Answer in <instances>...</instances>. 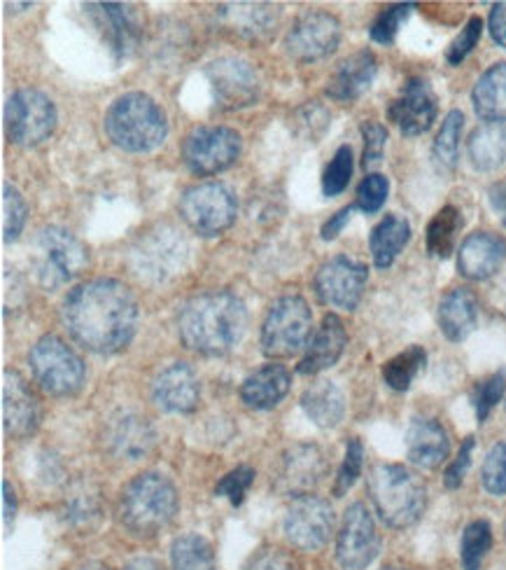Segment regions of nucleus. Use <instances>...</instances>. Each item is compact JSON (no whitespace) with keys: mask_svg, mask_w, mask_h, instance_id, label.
<instances>
[{"mask_svg":"<svg viewBox=\"0 0 506 570\" xmlns=\"http://www.w3.org/2000/svg\"><path fill=\"white\" fill-rule=\"evenodd\" d=\"M61 318L80 346L112 355L131 344L138 327V304L122 281L93 278L66 295Z\"/></svg>","mask_w":506,"mask_h":570,"instance_id":"f257e3e1","label":"nucleus"},{"mask_svg":"<svg viewBox=\"0 0 506 570\" xmlns=\"http://www.w3.org/2000/svg\"><path fill=\"white\" fill-rule=\"evenodd\" d=\"M248 312L229 291H210L191 297L178 314L180 342L201 355H225L246 335Z\"/></svg>","mask_w":506,"mask_h":570,"instance_id":"f03ea898","label":"nucleus"},{"mask_svg":"<svg viewBox=\"0 0 506 570\" xmlns=\"http://www.w3.org/2000/svg\"><path fill=\"white\" fill-rule=\"evenodd\" d=\"M108 138L125 153H152L168 136L166 115L159 104L142 91H129L115 99L103 120Z\"/></svg>","mask_w":506,"mask_h":570,"instance_id":"7ed1b4c3","label":"nucleus"},{"mask_svg":"<svg viewBox=\"0 0 506 570\" xmlns=\"http://www.w3.org/2000/svg\"><path fill=\"white\" fill-rule=\"evenodd\" d=\"M369 495L376 514L393 529L414 527L427 505L423 480L397 463H380L371 470Z\"/></svg>","mask_w":506,"mask_h":570,"instance_id":"20e7f679","label":"nucleus"},{"mask_svg":"<svg viewBox=\"0 0 506 570\" xmlns=\"http://www.w3.org/2000/svg\"><path fill=\"white\" fill-rule=\"evenodd\" d=\"M180 498L176 484L159 472H142L127 484L119 501L122 524L136 535H155L171 524Z\"/></svg>","mask_w":506,"mask_h":570,"instance_id":"39448f33","label":"nucleus"},{"mask_svg":"<svg viewBox=\"0 0 506 570\" xmlns=\"http://www.w3.org/2000/svg\"><path fill=\"white\" fill-rule=\"evenodd\" d=\"M189 246L173 225H155L129 250V267L145 283H166L182 274Z\"/></svg>","mask_w":506,"mask_h":570,"instance_id":"423d86ee","label":"nucleus"},{"mask_svg":"<svg viewBox=\"0 0 506 570\" xmlns=\"http://www.w3.org/2000/svg\"><path fill=\"white\" fill-rule=\"evenodd\" d=\"M33 265L42 288L54 291L87 269L89 250L68 229L44 227L36 236Z\"/></svg>","mask_w":506,"mask_h":570,"instance_id":"0eeeda50","label":"nucleus"},{"mask_svg":"<svg viewBox=\"0 0 506 570\" xmlns=\"http://www.w3.org/2000/svg\"><path fill=\"white\" fill-rule=\"evenodd\" d=\"M312 314L299 295H285L274 302L261 325V351L269 358H292L310 340Z\"/></svg>","mask_w":506,"mask_h":570,"instance_id":"6e6552de","label":"nucleus"},{"mask_svg":"<svg viewBox=\"0 0 506 570\" xmlns=\"http://www.w3.org/2000/svg\"><path fill=\"white\" fill-rule=\"evenodd\" d=\"M29 361L36 382L44 393L54 397H70L85 386L87 370L82 358L54 335L40 337L31 348Z\"/></svg>","mask_w":506,"mask_h":570,"instance_id":"1a4fd4ad","label":"nucleus"},{"mask_svg":"<svg viewBox=\"0 0 506 570\" xmlns=\"http://www.w3.org/2000/svg\"><path fill=\"white\" fill-rule=\"evenodd\" d=\"M180 216L191 232L217 236L227 232L238 216V199L225 183H199L187 187L178 202Z\"/></svg>","mask_w":506,"mask_h":570,"instance_id":"9d476101","label":"nucleus"},{"mask_svg":"<svg viewBox=\"0 0 506 570\" xmlns=\"http://www.w3.org/2000/svg\"><path fill=\"white\" fill-rule=\"evenodd\" d=\"M57 108L50 97L38 89L14 91L6 106L8 140L21 148H36L57 129Z\"/></svg>","mask_w":506,"mask_h":570,"instance_id":"9b49d317","label":"nucleus"},{"mask_svg":"<svg viewBox=\"0 0 506 570\" xmlns=\"http://www.w3.org/2000/svg\"><path fill=\"white\" fill-rule=\"evenodd\" d=\"M240 148V134L229 127H197L182 140V161L199 178L217 176L236 164Z\"/></svg>","mask_w":506,"mask_h":570,"instance_id":"f8f14e48","label":"nucleus"},{"mask_svg":"<svg viewBox=\"0 0 506 570\" xmlns=\"http://www.w3.org/2000/svg\"><path fill=\"white\" fill-rule=\"evenodd\" d=\"M341 21L323 10L304 12L285 36V52L299 63L327 59L341 45Z\"/></svg>","mask_w":506,"mask_h":570,"instance_id":"ddd939ff","label":"nucleus"},{"mask_svg":"<svg viewBox=\"0 0 506 570\" xmlns=\"http://www.w3.org/2000/svg\"><path fill=\"white\" fill-rule=\"evenodd\" d=\"M369 267L365 263H357L348 255H336L318 269L312 288H316V295L325 306L353 312L361 295H365Z\"/></svg>","mask_w":506,"mask_h":570,"instance_id":"4468645a","label":"nucleus"},{"mask_svg":"<svg viewBox=\"0 0 506 570\" xmlns=\"http://www.w3.org/2000/svg\"><path fill=\"white\" fill-rule=\"evenodd\" d=\"M206 80L220 110H244L259 99V76L244 59L225 57L208 63Z\"/></svg>","mask_w":506,"mask_h":570,"instance_id":"2eb2a0df","label":"nucleus"},{"mask_svg":"<svg viewBox=\"0 0 506 570\" xmlns=\"http://www.w3.org/2000/svg\"><path fill=\"white\" fill-rule=\"evenodd\" d=\"M334 510L318 495L295 498L292 508L285 514V535L299 550L312 552L327 544L334 533Z\"/></svg>","mask_w":506,"mask_h":570,"instance_id":"dca6fc26","label":"nucleus"},{"mask_svg":"<svg viewBox=\"0 0 506 570\" xmlns=\"http://www.w3.org/2000/svg\"><path fill=\"white\" fill-rule=\"evenodd\" d=\"M380 538L365 503H353L336 538V559L344 570H365L378 554Z\"/></svg>","mask_w":506,"mask_h":570,"instance_id":"f3484780","label":"nucleus"},{"mask_svg":"<svg viewBox=\"0 0 506 570\" xmlns=\"http://www.w3.org/2000/svg\"><path fill=\"white\" fill-rule=\"evenodd\" d=\"M87 14L103 36V42L115 61H127L142 40V23L138 10L125 3H89Z\"/></svg>","mask_w":506,"mask_h":570,"instance_id":"a211bd4d","label":"nucleus"},{"mask_svg":"<svg viewBox=\"0 0 506 570\" xmlns=\"http://www.w3.org/2000/svg\"><path fill=\"white\" fill-rule=\"evenodd\" d=\"M439 101L425 78H408L399 97L388 106V120L397 125L401 136H423L437 122Z\"/></svg>","mask_w":506,"mask_h":570,"instance_id":"6ab92c4d","label":"nucleus"},{"mask_svg":"<svg viewBox=\"0 0 506 570\" xmlns=\"http://www.w3.org/2000/svg\"><path fill=\"white\" fill-rule=\"evenodd\" d=\"M327 474V459L318 444H295L280 456L274 487L282 495H308Z\"/></svg>","mask_w":506,"mask_h":570,"instance_id":"aec40b11","label":"nucleus"},{"mask_svg":"<svg viewBox=\"0 0 506 570\" xmlns=\"http://www.w3.org/2000/svg\"><path fill=\"white\" fill-rule=\"evenodd\" d=\"M3 425L12 440L31 438L40 425V405L23 376L6 370L3 372Z\"/></svg>","mask_w":506,"mask_h":570,"instance_id":"412c9836","label":"nucleus"},{"mask_svg":"<svg viewBox=\"0 0 506 570\" xmlns=\"http://www.w3.org/2000/svg\"><path fill=\"white\" fill-rule=\"evenodd\" d=\"M157 407L171 414H189L199 407L201 384L197 372L187 363H173L159 372L152 384Z\"/></svg>","mask_w":506,"mask_h":570,"instance_id":"4be33fe9","label":"nucleus"},{"mask_svg":"<svg viewBox=\"0 0 506 570\" xmlns=\"http://www.w3.org/2000/svg\"><path fill=\"white\" fill-rule=\"evenodd\" d=\"M157 435L152 423L133 412L117 414L106 428V446L122 461H142L152 454Z\"/></svg>","mask_w":506,"mask_h":570,"instance_id":"5701e85b","label":"nucleus"},{"mask_svg":"<svg viewBox=\"0 0 506 570\" xmlns=\"http://www.w3.org/2000/svg\"><path fill=\"white\" fill-rule=\"evenodd\" d=\"M506 259V242L493 232H474L457 250V272L469 281L493 278Z\"/></svg>","mask_w":506,"mask_h":570,"instance_id":"b1692460","label":"nucleus"},{"mask_svg":"<svg viewBox=\"0 0 506 570\" xmlns=\"http://www.w3.org/2000/svg\"><path fill=\"white\" fill-rule=\"evenodd\" d=\"M280 8L271 3H229L217 8V21L236 38L261 40L278 27Z\"/></svg>","mask_w":506,"mask_h":570,"instance_id":"393cba45","label":"nucleus"},{"mask_svg":"<svg viewBox=\"0 0 506 570\" xmlns=\"http://www.w3.org/2000/svg\"><path fill=\"white\" fill-rule=\"evenodd\" d=\"M378 73V59L371 50H359L336 66L327 85V97L339 104L357 101L365 94Z\"/></svg>","mask_w":506,"mask_h":570,"instance_id":"a878e982","label":"nucleus"},{"mask_svg":"<svg viewBox=\"0 0 506 570\" xmlns=\"http://www.w3.org/2000/svg\"><path fill=\"white\" fill-rule=\"evenodd\" d=\"M450 454L446 428L434 419H414L406 431V456L416 468L434 470Z\"/></svg>","mask_w":506,"mask_h":570,"instance_id":"bb28decb","label":"nucleus"},{"mask_svg":"<svg viewBox=\"0 0 506 570\" xmlns=\"http://www.w3.org/2000/svg\"><path fill=\"white\" fill-rule=\"evenodd\" d=\"M348 344V332L344 321L336 314H327L318 327L316 335H312L304 361L299 363V374H320L329 367L339 363V358L346 351Z\"/></svg>","mask_w":506,"mask_h":570,"instance_id":"cd10ccee","label":"nucleus"},{"mask_svg":"<svg viewBox=\"0 0 506 570\" xmlns=\"http://www.w3.org/2000/svg\"><path fill=\"white\" fill-rule=\"evenodd\" d=\"M478 323V299L467 288H453L439 302V327L450 342H465Z\"/></svg>","mask_w":506,"mask_h":570,"instance_id":"c85d7f7f","label":"nucleus"},{"mask_svg":"<svg viewBox=\"0 0 506 570\" xmlns=\"http://www.w3.org/2000/svg\"><path fill=\"white\" fill-rule=\"evenodd\" d=\"M289 384H292V379L282 365H264L240 386V400L252 410H274L287 395Z\"/></svg>","mask_w":506,"mask_h":570,"instance_id":"c756f323","label":"nucleus"},{"mask_svg":"<svg viewBox=\"0 0 506 570\" xmlns=\"http://www.w3.org/2000/svg\"><path fill=\"white\" fill-rule=\"evenodd\" d=\"M472 104L476 115L486 125L506 122V61L493 63L480 76L472 91Z\"/></svg>","mask_w":506,"mask_h":570,"instance_id":"7c9ffc66","label":"nucleus"},{"mask_svg":"<svg viewBox=\"0 0 506 570\" xmlns=\"http://www.w3.org/2000/svg\"><path fill=\"white\" fill-rule=\"evenodd\" d=\"M301 407L306 416L318 428H336L346 414V397L341 389L327 379L310 384L301 395Z\"/></svg>","mask_w":506,"mask_h":570,"instance_id":"2f4dec72","label":"nucleus"},{"mask_svg":"<svg viewBox=\"0 0 506 570\" xmlns=\"http://www.w3.org/2000/svg\"><path fill=\"white\" fill-rule=\"evenodd\" d=\"M411 242V225H408L406 218L397 216V213H390L385 216L369 236V248L374 265L378 269H388L395 265V259L399 253L406 248V244Z\"/></svg>","mask_w":506,"mask_h":570,"instance_id":"473e14b6","label":"nucleus"},{"mask_svg":"<svg viewBox=\"0 0 506 570\" xmlns=\"http://www.w3.org/2000/svg\"><path fill=\"white\" fill-rule=\"evenodd\" d=\"M467 155L476 171L490 174L506 161V127L480 125L467 140Z\"/></svg>","mask_w":506,"mask_h":570,"instance_id":"72a5a7b5","label":"nucleus"},{"mask_svg":"<svg viewBox=\"0 0 506 570\" xmlns=\"http://www.w3.org/2000/svg\"><path fill=\"white\" fill-rule=\"evenodd\" d=\"M463 227H465V218H463V210L457 206L448 204L441 210H437V216L429 220L425 229L427 253L439 259L450 257L457 244V234H460Z\"/></svg>","mask_w":506,"mask_h":570,"instance_id":"f704fd0d","label":"nucleus"},{"mask_svg":"<svg viewBox=\"0 0 506 570\" xmlns=\"http://www.w3.org/2000/svg\"><path fill=\"white\" fill-rule=\"evenodd\" d=\"M463 129H465V115L460 110H450L441 129L431 142V161L437 166L439 174H453L457 159H460V140H463Z\"/></svg>","mask_w":506,"mask_h":570,"instance_id":"c9c22d12","label":"nucleus"},{"mask_svg":"<svg viewBox=\"0 0 506 570\" xmlns=\"http://www.w3.org/2000/svg\"><path fill=\"white\" fill-rule=\"evenodd\" d=\"M427 363V353L420 346H411L383 365V379L393 391H408Z\"/></svg>","mask_w":506,"mask_h":570,"instance_id":"e433bc0d","label":"nucleus"},{"mask_svg":"<svg viewBox=\"0 0 506 570\" xmlns=\"http://www.w3.org/2000/svg\"><path fill=\"white\" fill-rule=\"evenodd\" d=\"M171 559L173 570H217L212 544L197 533L180 535L173 542Z\"/></svg>","mask_w":506,"mask_h":570,"instance_id":"4c0bfd02","label":"nucleus"},{"mask_svg":"<svg viewBox=\"0 0 506 570\" xmlns=\"http://www.w3.org/2000/svg\"><path fill=\"white\" fill-rule=\"evenodd\" d=\"M61 514L70 527H89L101 514V498L89 484L72 487L66 495Z\"/></svg>","mask_w":506,"mask_h":570,"instance_id":"58836bf2","label":"nucleus"},{"mask_svg":"<svg viewBox=\"0 0 506 570\" xmlns=\"http://www.w3.org/2000/svg\"><path fill=\"white\" fill-rule=\"evenodd\" d=\"M490 544H493V529L488 521H484V519L472 521V524L463 533V544H460L463 568L480 570L486 554L490 552Z\"/></svg>","mask_w":506,"mask_h":570,"instance_id":"ea45409f","label":"nucleus"},{"mask_svg":"<svg viewBox=\"0 0 506 570\" xmlns=\"http://www.w3.org/2000/svg\"><path fill=\"white\" fill-rule=\"evenodd\" d=\"M329 120H331L329 110L323 104L308 101L292 112V120L289 122H292V131L299 138H304L308 142H318L327 134V129L331 125Z\"/></svg>","mask_w":506,"mask_h":570,"instance_id":"a19ab883","label":"nucleus"},{"mask_svg":"<svg viewBox=\"0 0 506 570\" xmlns=\"http://www.w3.org/2000/svg\"><path fill=\"white\" fill-rule=\"evenodd\" d=\"M416 3H397V6H388L385 8L369 27V38L376 45L390 47L397 40V33L401 29V23L414 14Z\"/></svg>","mask_w":506,"mask_h":570,"instance_id":"79ce46f5","label":"nucleus"},{"mask_svg":"<svg viewBox=\"0 0 506 570\" xmlns=\"http://www.w3.org/2000/svg\"><path fill=\"white\" fill-rule=\"evenodd\" d=\"M353 148L350 146H341L336 150V155L331 157V161L327 164V169L323 174V193L325 197H339L344 195L350 178H353Z\"/></svg>","mask_w":506,"mask_h":570,"instance_id":"37998d69","label":"nucleus"},{"mask_svg":"<svg viewBox=\"0 0 506 570\" xmlns=\"http://www.w3.org/2000/svg\"><path fill=\"white\" fill-rule=\"evenodd\" d=\"M27 218H29L27 199L21 197V193L14 185L8 183L3 187V239H6V244L19 239L23 225H27Z\"/></svg>","mask_w":506,"mask_h":570,"instance_id":"c03bdc74","label":"nucleus"},{"mask_svg":"<svg viewBox=\"0 0 506 570\" xmlns=\"http://www.w3.org/2000/svg\"><path fill=\"white\" fill-rule=\"evenodd\" d=\"M390 195V180L383 174H367L365 180L357 187V197H355V208H359L365 216H374L378 213L385 202H388Z\"/></svg>","mask_w":506,"mask_h":570,"instance_id":"a18cd8bd","label":"nucleus"},{"mask_svg":"<svg viewBox=\"0 0 506 570\" xmlns=\"http://www.w3.org/2000/svg\"><path fill=\"white\" fill-rule=\"evenodd\" d=\"M480 484L490 495H506V440L488 451L480 468Z\"/></svg>","mask_w":506,"mask_h":570,"instance_id":"49530a36","label":"nucleus"},{"mask_svg":"<svg viewBox=\"0 0 506 570\" xmlns=\"http://www.w3.org/2000/svg\"><path fill=\"white\" fill-rule=\"evenodd\" d=\"M506 391V372L499 370L495 374H490L488 379H484L474 391V410H476V419L478 423H484L490 412L497 407V402L502 400Z\"/></svg>","mask_w":506,"mask_h":570,"instance_id":"de8ad7c7","label":"nucleus"},{"mask_svg":"<svg viewBox=\"0 0 506 570\" xmlns=\"http://www.w3.org/2000/svg\"><path fill=\"white\" fill-rule=\"evenodd\" d=\"M361 463H365V446H361L357 438H353L346 446V456L339 468V474H336V484H334L336 498L346 495L355 487L357 478L361 474Z\"/></svg>","mask_w":506,"mask_h":570,"instance_id":"09e8293b","label":"nucleus"},{"mask_svg":"<svg viewBox=\"0 0 506 570\" xmlns=\"http://www.w3.org/2000/svg\"><path fill=\"white\" fill-rule=\"evenodd\" d=\"M480 36H484V19L472 17L465 23V29L457 33L453 38V42L446 47V61L450 66H460L474 52V47L478 45Z\"/></svg>","mask_w":506,"mask_h":570,"instance_id":"8fccbe9b","label":"nucleus"},{"mask_svg":"<svg viewBox=\"0 0 506 570\" xmlns=\"http://www.w3.org/2000/svg\"><path fill=\"white\" fill-rule=\"evenodd\" d=\"M255 482V470L250 465H238L236 470L227 472L215 487L217 495H225L231 505H240L246 501V493Z\"/></svg>","mask_w":506,"mask_h":570,"instance_id":"3c124183","label":"nucleus"},{"mask_svg":"<svg viewBox=\"0 0 506 570\" xmlns=\"http://www.w3.org/2000/svg\"><path fill=\"white\" fill-rule=\"evenodd\" d=\"M361 140H365V153H361V166L365 169H374L383 161L385 146H388V129L378 122H365L359 127Z\"/></svg>","mask_w":506,"mask_h":570,"instance_id":"603ef678","label":"nucleus"},{"mask_svg":"<svg viewBox=\"0 0 506 570\" xmlns=\"http://www.w3.org/2000/svg\"><path fill=\"white\" fill-rule=\"evenodd\" d=\"M472 451H474V438H467L465 444L460 446V454L448 465L446 474H444V484L446 489H460L465 482V474L472 465Z\"/></svg>","mask_w":506,"mask_h":570,"instance_id":"864d4df0","label":"nucleus"},{"mask_svg":"<svg viewBox=\"0 0 506 570\" xmlns=\"http://www.w3.org/2000/svg\"><path fill=\"white\" fill-rule=\"evenodd\" d=\"M246 570H299V563L292 554H287L282 550H267L257 554Z\"/></svg>","mask_w":506,"mask_h":570,"instance_id":"5fc2aeb1","label":"nucleus"},{"mask_svg":"<svg viewBox=\"0 0 506 570\" xmlns=\"http://www.w3.org/2000/svg\"><path fill=\"white\" fill-rule=\"evenodd\" d=\"M353 210H355V204L353 206H346V208H341V210H336L334 216L323 225V229H320V236H323V242H334V239H339V234L346 229V225L350 223V216H353Z\"/></svg>","mask_w":506,"mask_h":570,"instance_id":"6e6d98bb","label":"nucleus"},{"mask_svg":"<svg viewBox=\"0 0 506 570\" xmlns=\"http://www.w3.org/2000/svg\"><path fill=\"white\" fill-rule=\"evenodd\" d=\"M488 29L493 40L506 50V3H495L488 17Z\"/></svg>","mask_w":506,"mask_h":570,"instance_id":"4d7b16f0","label":"nucleus"},{"mask_svg":"<svg viewBox=\"0 0 506 570\" xmlns=\"http://www.w3.org/2000/svg\"><path fill=\"white\" fill-rule=\"evenodd\" d=\"M488 199H490L493 210L497 213L499 220H502V223H504V227H506V178L497 180V183L490 187Z\"/></svg>","mask_w":506,"mask_h":570,"instance_id":"13d9d810","label":"nucleus"},{"mask_svg":"<svg viewBox=\"0 0 506 570\" xmlns=\"http://www.w3.org/2000/svg\"><path fill=\"white\" fill-rule=\"evenodd\" d=\"M14 512H17L14 489L8 480H3V521H6V529H10V524L14 521Z\"/></svg>","mask_w":506,"mask_h":570,"instance_id":"bf43d9fd","label":"nucleus"},{"mask_svg":"<svg viewBox=\"0 0 506 570\" xmlns=\"http://www.w3.org/2000/svg\"><path fill=\"white\" fill-rule=\"evenodd\" d=\"M125 570H161V568L152 559H133L131 563H127Z\"/></svg>","mask_w":506,"mask_h":570,"instance_id":"052dcab7","label":"nucleus"},{"mask_svg":"<svg viewBox=\"0 0 506 570\" xmlns=\"http://www.w3.org/2000/svg\"><path fill=\"white\" fill-rule=\"evenodd\" d=\"M82 570H106L103 566H99V563H91V566H85Z\"/></svg>","mask_w":506,"mask_h":570,"instance_id":"680f3d73","label":"nucleus"},{"mask_svg":"<svg viewBox=\"0 0 506 570\" xmlns=\"http://www.w3.org/2000/svg\"><path fill=\"white\" fill-rule=\"evenodd\" d=\"M383 570H404V568H395V566H390V568H383Z\"/></svg>","mask_w":506,"mask_h":570,"instance_id":"e2e57ef3","label":"nucleus"}]
</instances>
